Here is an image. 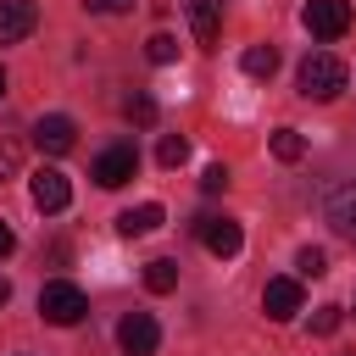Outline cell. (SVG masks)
I'll return each instance as SVG.
<instances>
[{
	"instance_id": "1",
	"label": "cell",
	"mask_w": 356,
	"mask_h": 356,
	"mask_svg": "<svg viewBox=\"0 0 356 356\" xmlns=\"http://www.w3.org/2000/svg\"><path fill=\"white\" fill-rule=\"evenodd\" d=\"M345 83H350V72H345V61H339V56L312 50V56L300 61V95H306V100H334Z\"/></svg>"
},
{
	"instance_id": "2",
	"label": "cell",
	"mask_w": 356,
	"mask_h": 356,
	"mask_svg": "<svg viewBox=\"0 0 356 356\" xmlns=\"http://www.w3.org/2000/svg\"><path fill=\"white\" fill-rule=\"evenodd\" d=\"M83 312H89V295H83L78 284L56 278V284H44V289H39V317H44V323H56V328H72Z\"/></svg>"
},
{
	"instance_id": "3",
	"label": "cell",
	"mask_w": 356,
	"mask_h": 356,
	"mask_svg": "<svg viewBox=\"0 0 356 356\" xmlns=\"http://www.w3.org/2000/svg\"><path fill=\"white\" fill-rule=\"evenodd\" d=\"M134 172H139V156H134V145H106V150L95 156V172H89V178H95L100 189H122Z\"/></svg>"
},
{
	"instance_id": "4",
	"label": "cell",
	"mask_w": 356,
	"mask_h": 356,
	"mask_svg": "<svg viewBox=\"0 0 356 356\" xmlns=\"http://www.w3.org/2000/svg\"><path fill=\"white\" fill-rule=\"evenodd\" d=\"M117 345H122V356H156V345H161L156 317H150V312H128V317L117 323Z\"/></svg>"
},
{
	"instance_id": "5",
	"label": "cell",
	"mask_w": 356,
	"mask_h": 356,
	"mask_svg": "<svg viewBox=\"0 0 356 356\" xmlns=\"http://www.w3.org/2000/svg\"><path fill=\"white\" fill-rule=\"evenodd\" d=\"M300 22H306L312 39H339V33L350 28V6H345V0H306Z\"/></svg>"
},
{
	"instance_id": "6",
	"label": "cell",
	"mask_w": 356,
	"mask_h": 356,
	"mask_svg": "<svg viewBox=\"0 0 356 356\" xmlns=\"http://www.w3.org/2000/svg\"><path fill=\"white\" fill-rule=\"evenodd\" d=\"M33 145H39L44 156H67V150L78 145V128H72V117H61V111L39 117V122H33Z\"/></svg>"
},
{
	"instance_id": "7",
	"label": "cell",
	"mask_w": 356,
	"mask_h": 356,
	"mask_svg": "<svg viewBox=\"0 0 356 356\" xmlns=\"http://www.w3.org/2000/svg\"><path fill=\"white\" fill-rule=\"evenodd\" d=\"M28 195H33V206H39V211H61V206L72 200V184H67V172H61V167H39V172H33V184H28Z\"/></svg>"
},
{
	"instance_id": "8",
	"label": "cell",
	"mask_w": 356,
	"mask_h": 356,
	"mask_svg": "<svg viewBox=\"0 0 356 356\" xmlns=\"http://www.w3.org/2000/svg\"><path fill=\"white\" fill-rule=\"evenodd\" d=\"M39 28V6L33 0H0V44H17Z\"/></svg>"
},
{
	"instance_id": "9",
	"label": "cell",
	"mask_w": 356,
	"mask_h": 356,
	"mask_svg": "<svg viewBox=\"0 0 356 356\" xmlns=\"http://www.w3.org/2000/svg\"><path fill=\"white\" fill-rule=\"evenodd\" d=\"M200 239H206V250L211 256H239V245H245V234H239V222L234 217H200Z\"/></svg>"
},
{
	"instance_id": "10",
	"label": "cell",
	"mask_w": 356,
	"mask_h": 356,
	"mask_svg": "<svg viewBox=\"0 0 356 356\" xmlns=\"http://www.w3.org/2000/svg\"><path fill=\"white\" fill-rule=\"evenodd\" d=\"M261 306H267V317H273V323H289V317L300 312V278H267Z\"/></svg>"
},
{
	"instance_id": "11",
	"label": "cell",
	"mask_w": 356,
	"mask_h": 356,
	"mask_svg": "<svg viewBox=\"0 0 356 356\" xmlns=\"http://www.w3.org/2000/svg\"><path fill=\"white\" fill-rule=\"evenodd\" d=\"M184 17H189L195 44H217V33H222V0H184Z\"/></svg>"
},
{
	"instance_id": "12",
	"label": "cell",
	"mask_w": 356,
	"mask_h": 356,
	"mask_svg": "<svg viewBox=\"0 0 356 356\" xmlns=\"http://www.w3.org/2000/svg\"><path fill=\"white\" fill-rule=\"evenodd\" d=\"M328 222H334L339 239L356 245V184H339V189L328 195Z\"/></svg>"
},
{
	"instance_id": "13",
	"label": "cell",
	"mask_w": 356,
	"mask_h": 356,
	"mask_svg": "<svg viewBox=\"0 0 356 356\" xmlns=\"http://www.w3.org/2000/svg\"><path fill=\"white\" fill-rule=\"evenodd\" d=\"M161 217H167V211H161L156 200L128 206V211H117V234H128V239H134V234H150V228H161Z\"/></svg>"
},
{
	"instance_id": "14",
	"label": "cell",
	"mask_w": 356,
	"mask_h": 356,
	"mask_svg": "<svg viewBox=\"0 0 356 356\" xmlns=\"http://www.w3.org/2000/svg\"><path fill=\"white\" fill-rule=\"evenodd\" d=\"M172 284H178V261H167V256L145 261V289H150V295H167Z\"/></svg>"
},
{
	"instance_id": "15",
	"label": "cell",
	"mask_w": 356,
	"mask_h": 356,
	"mask_svg": "<svg viewBox=\"0 0 356 356\" xmlns=\"http://www.w3.org/2000/svg\"><path fill=\"white\" fill-rule=\"evenodd\" d=\"M239 67H245L250 78H273V72H278V50H273V44H250Z\"/></svg>"
},
{
	"instance_id": "16",
	"label": "cell",
	"mask_w": 356,
	"mask_h": 356,
	"mask_svg": "<svg viewBox=\"0 0 356 356\" xmlns=\"http://www.w3.org/2000/svg\"><path fill=\"white\" fill-rule=\"evenodd\" d=\"M273 156H278V161H300V156H306V139H300L295 128H273Z\"/></svg>"
},
{
	"instance_id": "17",
	"label": "cell",
	"mask_w": 356,
	"mask_h": 356,
	"mask_svg": "<svg viewBox=\"0 0 356 356\" xmlns=\"http://www.w3.org/2000/svg\"><path fill=\"white\" fill-rule=\"evenodd\" d=\"M122 111H128V122H139V128H150V122H156V100H150L145 89H139V95H128V106H122Z\"/></svg>"
},
{
	"instance_id": "18",
	"label": "cell",
	"mask_w": 356,
	"mask_h": 356,
	"mask_svg": "<svg viewBox=\"0 0 356 356\" xmlns=\"http://www.w3.org/2000/svg\"><path fill=\"white\" fill-rule=\"evenodd\" d=\"M184 156H189V139H178V134H167V139L156 145V161H161V167H184Z\"/></svg>"
},
{
	"instance_id": "19",
	"label": "cell",
	"mask_w": 356,
	"mask_h": 356,
	"mask_svg": "<svg viewBox=\"0 0 356 356\" xmlns=\"http://www.w3.org/2000/svg\"><path fill=\"white\" fill-rule=\"evenodd\" d=\"M145 56H150L156 67H167V61L178 56V39H172V33H150V44H145Z\"/></svg>"
},
{
	"instance_id": "20",
	"label": "cell",
	"mask_w": 356,
	"mask_h": 356,
	"mask_svg": "<svg viewBox=\"0 0 356 356\" xmlns=\"http://www.w3.org/2000/svg\"><path fill=\"white\" fill-rule=\"evenodd\" d=\"M295 267H300V278H317V273H328V256H323L317 245H306V250L295 256Z\"/></svg>"
},
{
	"instance_id": "21",
	"label": "cell",
	"mask_w": 356,
	"mask_h": 356,
	"mask_svg": "<svg viewBox=\"0 0 356 356\" xmlns=\"http://www.w3.org/2000/svg\"><path fill=\"white\" fill-rule=\"evenodd\" d=\"M339 328V306H317V317H312V334H334Z\"/></svg>"
},
{
	"instance_id": "22",
	"label": "cell",
	"mask_w": 356,
	"mask_h": 356,
	"mask_svg": "<svg viewBox=\"0 0 356 356\" xmlns=\"http://www.w3.org/2000/svg\"><path fill=\"white\" fill-rule=\"evenodd\" d=\"M200 189H206V195H222V189H228V167H206Z\"/></svg>"
},
{
	"instance_id": "23",
	"label": "cell",
	"mask_w": 356,
	"mask_h": 356,
	"mask_svg": "<svg viewBox=\"0 0 356 356\" xmlns=\"http://www.w3.org/2000/svg\"><path fill=\"white\" fill-rule=\"evenodd\" d=\"M17 161H22V145H17V139H0V178H6Z\"/></svg>"
},
{
	"instance_id": "24",
	"label": "cell",
	"mask_w": 356,
	"mask_h": 356,
	"mask_svg": "<svg viewBox=\"0 0 356 356\" xmlns=\"http://www.w3.org/2000/svg\"><path fill=\"white\" fill-rule=\"evenodd\" d=\"M83 6H89V11H100V17H117V11H128L134 0H83Z\"/></svg>"
},
{
	"instance_id": "25",
	"label": "cell",
	"mask_w": 356,
	"mask_h": 356,
	"mask_svg": "<svg viewBox=\"0 0 356 356\" xmlns=\"http://www.w3.org/2000/svg\"><path fill=\"white\" fill-rule=\"evenodd\" d=\"M11 250H17V234H11V222L0 217V256H11Z\"/></svg>"
},
{
	"instance_id": "26",
	"label": "cell",
	"mask_w": 356,
	"mask_h": 356,
	"mask_svg": "<svg viewBox=\"0 0 356 356\" xmlns=\"http://www.w3.org/2000/svg\"><path fill=\"white\" fill-rule=\"evenodd\" d=\"M6 300H11V284H6V278H0V306H6Z\"/></svg>"
},
{
	"instance_id": "27",
	"label": "cell",
	"mask_w": 356,
	"mask_h": 356,
	"mask_svg": "<svg viewBox=\"0 0 356 356\" xmlns=\"http://www.w3.org/2000/svg\"><path fill=\"white\" fill-rule=\"evenodd\" d=\"M0 100H6V67H0Z\"/></svg>"
}]
</instances>
